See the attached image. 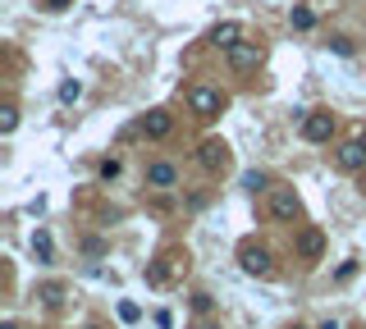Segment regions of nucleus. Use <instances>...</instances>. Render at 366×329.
<instances>
[{
  "label": "nucleus",
  "instance_id": "obj_8",
  "mask_svg": "<svg viewBox=\"0 0 366 329\" xmlns=\"http://www.w3.org/2000/svg\"><path fill=\"white\" fill-rule=\"evenodd\" d=\"M138 133H142V138H151V142H165L170 133H175V114H170V110H147V114H142V124H138Z\"/></svg>",
  "mask_w": 366,
  "mask_h": 329
},
{
  "label": "nucleus",
  "instance_id": "obj_1",
  "mask_svg": "<svg viewBox=\"0 0 366 329\" xmlns=\"http://www.w3.org/2000/svg\"><path fill=\"white\" fill-rule=\"evenodd\" d=\"M225 105L229 101H225L220 87H211V83H192L188 87V114H197V119H216Z\"/></svg>",
  "mask_w": 366,
  "mask_h": 329
},
{
  "label": "nucleus",
  "instance_id": "obj_10",
  "mask_svg": "<svg viewBox=\"0 0 366 329\" xmlns=\"http://www.w3.org/2000/svg\"><path fill=\"white\" fill-rule=\"evenodd\" d=\"M293 247H297V256H302V261H321L325 256V234L307 225V229H297V243Z\"/></svg>",
  "mask_w": 366,
  "mask_h": 329
},
{
  "label": "nucleus",
  "instance_id": "obj_18",
  "mask_svg": "<svg viewBox=\"0 0 366 329\" xmlns=\"http://www.w3.org/2000/svg\"><path fill=\"white\" fill-rule=\"evenodd\" d=\"M42 302H46V306H60V302H64V284H46V288H42Z\"/></svg>",
  "mask_w": 366,
  "mask_h": 329
},
{
  "label": "nucleus",
  "instance_id": "obj_26",
  "mask_svg": "<svg viewBox=\"0 0 366 329\" xmlns=\"http://www.w3.org/2000/svg\"><path fill=\"white\" fill-rule=\"evenodd\" d=\"M197 329H216V325H206V321H201V325H197Z\"/></svg>",
  "mask_w": 366,
  "mask_h": 329
},
{
  "label": "nucleus",
  "instance_id": "obj_17",
  "mask_svg": "<svg viewBox=\"0 0 366 329\" xmlns=\"http://www.w3.org/2000/svg\"><path fill=\"white\" fill-rule=\"evenodd\" d=\"M211 306H216V297L197 288V293H192V311H197V316H211Z\"/></svg>",
  "mask_w": 366,
  "mask_h": 329
},
{
  "label": "nucleus",
  "instance_id": "obj_22",
  "mask_svg": "<svg viewBox=\"0 0 366 329\" xmlns=\"http://www.w3.org/2000/svg\"><path fill=\"white\" fill-rule=\"evenodd\" d=\"M138 316H142V311H138V306H133V302H119V321H129V325H133V321H138Z\"/></svg>",
  "mask_w": 366,
  "mask_h": 329
},
{
  "label": "nucleus",
  "instance_id": "obj_24",
  "mask_svg": "<svg viewBox=\"0 0 366 329\" xmlns=\"http://www.w3.org/2000/svg\"><path fill=\"white\" fill-rule=\"evenodd\" d=\"M321 329H339V321H325V325H321Z\"/></svg>",
  "mask_w": 366,
  "mask_h": 329
},
{
  "label": "nucleus",
  "instance_id": "obj_3",
  "mask_svg": "<svg viewBox=\"0 0 366 329\" xmlns=\"http://www.w3.org/2000/svg\"><path fill=\"white\" fill-rule=\"evenodd\" d=\"M334 128H339V119H334L330 110H302V138H307V142H316V147H321V142L334 138Z\"/></svg>",
  "mask_w": 366,
  "mask_h": 329
},
{
  "label": "nucleus",
  "instance_id": "obj_27",
  "mask_svg": "<svg viewBox=\"0 0 366 329\" xmlns=\"http://www.w3.org/2000/svg\"><path fill=\"white\" fill-rule=\"evenodd\" d=\"M362 192H366V174H362Z\"/></svg>",
  "mask_w": 366,
  "mask_h": 329
},
{
  "label": "nucleus",
  "instance_id": "obj_20",
  "mask_svg": "<svg viewBox=\"0 0 366 329\" xmlns=\"http://www.w3.org/2000/svg\"><path fill=\"white\" fill-rule=\"evenodd\" d=\"M96 174H101L105 183H110V179H119V160H101V169H96Z\"/></svg>",
  "mask_w": 366,
  "mask_h": 329
},
{
  "label": "nucleus",
  "instance_id": "obj_11",
  "mask_svg": "<svg viewBox=\"0 0 366 329\" xmlns=\"http://www.w3.org/2000/svg\"><path fill=\"white\" fill-rule=\"evenodd\" d=\"M183 270H188V261H179V256H170V265H165V261H151V265H147V284L165 288L175 275H183Z\"/></svg>",
  "mask_w": 366,
  "mask_h": 329
},
{
  "label": "nucleus",
  "instance_id": "obj_25",
  "mask_svg": "<svg viewBox=\"0 0 366 329\" xmlns=\"http://www.w3.org/2000/svg\"><path fill=\"white\" fill-rule=\"evenodd\" d=\"M0 329H18V325H14V321H5V325H0Z\"/></svg>",
  "mask_w": 366,
  "mask_h": 329
},
{
  "label": "nucleus",
  "instance_id": "obj_12",
  "mask_svg": "<svg viewBox=\"0 0 366 329\" xmlns=\"http://www.w3.org/2000/svg\"><path fill=\"white\" fill-rule=\"evenodd\" d=\"M211 42H216L220 51H229V46H238V42H243V23H220L216 32H211Z\"/></svg>",
  "mask_w": 366,
  "mask_h": 329
},
{
  "label": "nucleus",
  "instance_id": "obj_21",
  "mask_svg": "<svg viewBox=\"0 0 366 329\" xmlns=\"http://www.w3.org/2000/svg\"><path fill=\"white\" fill-rule=\"evenodd\" d=\"M37 5H42V9H46V14H60V9H69V5H73V0H37Z\"/></svg>",
  "mask_w": 366,
  "mask_h": 329
},
{
  "label": "nucleus",
  "instance_id": "obj_13",
  "mask_svg": "<svg viewBox=\"0 0 366 329\" xmlns=\"http://www.w3.org/2000/svg\"><path fill=\"white\" fill-rule=\"evenodd\" d=\"M243 188H247V192H271V174L247 169V174H243Z\"/></svg>",
  "mask_w": 366,
  "mask_h": 329
},
{
  "label": "nucleus",
  "instance_id": "obj_28",
  "mask_svg": "<svg viewBox=\"0 0 366 329\" xmlns=\"http://www.w3.org/2000/svg\"><path fill=\"white\" fill-rule=\"evenodd\" d=\"M293 329H307V325H293Z\"/></svg>",
  "mask_w": 366,
  "mask_h": 329
},
{
  "label": "nucleus",
  "instance_id": "obj_19",
  "mask_svg": "<svg viewBox=\"0 0 366 329\" xmlns=\"http://www.w3.org/2000/svg\"><path fill=\"white\" fill-rule=\"evenodd\" d=\"M33 251L37 261H51V234H33Z\"/></svg>",
  "mask_w": 366,
  "mask_h": 329
},
{
  "label": "nucleus",
  "instance_id": "obj_23",
  "mask_svg": "<svg viewBox=\"0 0 366 329\" xmlns=\"http://www.w3.org/2000/svg\"><path fill=\"white\" fill-rule=\"evenodd\" d=\"M330 46H334V51H339V55H353V42H348V37H334Z\"/></svg>",
  "mask_w": 366,
  "mask_h": 329
},
{
  "label": "nucleus",
  "instance_id": "obj_2",
  "mask_svg": "<svg viewBox=\"0 0 366 329\" xmlns=\"http://www.w3.org/2000/svg\"><path fill=\"white\" fill-rule=\"evenodd\" d=\"M238 265H243V275H252V279H271L275 275V256L261 243H243V247H238Z\"/></svg>",
  "mask_w": 366,
  "mask_h": 329
},
{
  "label": "nucleus",
  "instance_id": "obj_16",
  "mask_svg": "<svg viewBox=\"0 0 366 329\" xmlns=\"http://www.w3.org/2000/svg\"><path fill=\"white\" fill-rule=\"evenodd\" d=\"M78 96H83V83H78V78L60 83V101H64V105H73V101H78Z\"/></svg>",
  "mask_w": 366,
  "mask_h": 329
},
{
  "label": "nucleus",
  "instance_id": "obj_14",
  "mask_svg": "<svg viewBox=\"0 0 366 329\" xmlns=\"http://www.w3.org/2000/svg\"><path fill=\"white\" fill-rule=\"evenodd\" d=\"M14 128H18V105L9 101V105H0V133H5V138H9V133H14Z\"/></svg>",
  "mask_w": 366,
  "mask_h": 329
},
{
  "label": "nucleus",
  "instance_id": "obj_4",
  "mask_svg": "<svg viewBox=\"0 0 366 329\" xmlns=\"http://www.w3.org/2000/svg\"><path fill=\"white\" fill-rule=\"evenodd\" d=\"M225 60H229V69H234V73H252L256 64L266 60V46L261 42H238V46H229V51H225Z\"/></svg>",
  "mask_w": 366,
  "mask_h": 329
},
{
  "label": "nucleus",
  "instance_id": "obj_9",
  "mask_svg": "<svg viewBox=\"0 0 366 329\" xmlns=\"http://www.w3.org/2000/svg\"><path fill=\"white\" fill-rule=\"evenodd\" d=\"M271 215L275 220H297L302 215V201L293 188H271Z\"/></svg>",
  "mask_w": 366,
  "mask_h": 329
},
{
  "label": "nucleus",
  "instance_id": "obj_6",
  "mask_svg": "<svg viewBox=\"0 0 366 329\" xmlns=\"http://www.w3.org/2000/svg\"><path fill=\"white\" fill-rule=\"evenodd\" d=\"M334 164H339L343 174H366V138H348L334 151Z\"/></svg>",
  "mask_w": 366,
  "mask_h": 329
},
{
  "label": "nucleus",
  "instance_id": "obj_5",
  "mask_svg": "<svg viewBox=\"0 0 366 329\" xmlns=\"http://www.w3.org/2000/svg\"><path fill=\"white\" fill-rule=\"evenodd\" d=\"M142 183H147L151 192H170V188H179V164H170V160H151L147 169H142Z\"/></svg>",
  "mask_w": 366,
  "mask_h": 329
},
{
  "label": "nucleus",
  "instance_id": "obj_15",
  "mask_svg": "<svg viewBox=\"0 0 366 329\" xmlns=\"http://www.w3.org/2000/svg\"><path fill=\"white\" fill-rule=\"evenodd\" d=\"M293 28H297V32H312V28H316V14H312L307 5H297V9H293Z\"/></svg>",
  "mask_w": 366,
  "mask_h": 329
},
{
  "label": "nucleus",
  "instance_id": "obj_7",
  "mask_svg": "<svg viewBox=\"0 0 366 329\" xmlns=\"http://www.w3.org/2000/svg\"><path fill=\"white\" fill-rule=\"evenodd\" d=\"M197 164H201L206 174H225V169H229V147H225L220 138H206V142L197 147Z\"/></svg>",
  "mask_w": 366,
  "mask_h": 329
}]
</instances>
